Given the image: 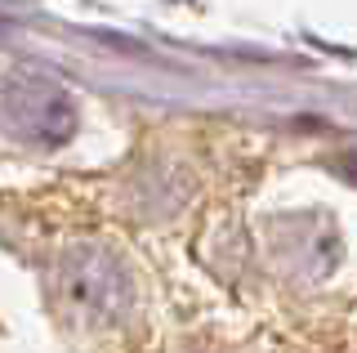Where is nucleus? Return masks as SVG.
<instances>
[{"mask_svg": "<svg viewBox=\"0 0 357 353\" xmlns=\"http://www.w3.org/2000/svg\"><path fill=\"white\" fill-rule=\"evenodd\" d=\"M54 295L76 322L116 326L134 313L139 286L116 250L98 246V241H81V246H67L54 264Z\"/></svg>", "mask_w": 357, "mask_h": 353, "instance_id": "nucleus-1", "label": "nucleus"}, {"mask_svg": "<svg viewBox=\"0 0 357 353\" xmlns=\"http://www.w3.org/2000/svg\"><path fill=\"white\" fill-rule=\"evenodd\" d=\"M76 98L54 72L18 63L0 76V135L22 148H63L76 135Z\"/></svg>", "mask_w": 357, "mask_h": 353, "instance_id": "nucleus-2", "label": "nucleus"}]
</instances>
